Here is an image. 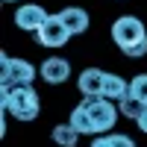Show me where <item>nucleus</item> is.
<instances>
[{
    "mask_svg": "<svg viewBox=\"0 0 147 147\" xmlns=\"http://www.w3.org/2000/svg\"><path fill=\"white\" fill-rule=\"evenodd\" d=\"M50 136H53V141H56L59 147H77V141H80V136H82V132L74 127L71 121H68V124L53 127V132H50Z\"/></svg>",
    "mask_w": 147,
    "mask_h": 147,
    "instance_id": "nucleus-11",
    "label": "nucleus"
},
{
    "mask_svg": "<svg viewBox=\"0 0 147 147\" xmlns=\"http://www.w3.org/2000/svg\"><path fill=\"white\" fill-rule=\"evenodd\" d=\"M129 94V82L118 74H106V82H103V97L112 103H121L124 97Z\"/></svg>",
    "mask_w": 147,
    "mask_h": 147,
    "instance_id": "nucleus-10",
    "label": "nucleus"
},
{
    "mask_svg": "<svg viewBox=\"0 0 147 147\" xmlns=\"http://www.w3.org/2000/svg\"><path fill=\"white\" fill-rule=\"evenodd\" d=\"M91 147H115V144H112V136H106V132H103V136H97V138L91 141Z\"/></svg>",
    "mask_w": 147,
    "mask_h": 147,
    "instance_id": "nucleus-15",
    "label": "nucleus"
},
{
    "mask_svg": "<svg viewBox=\"0 0 147 147\" xmlns=\"http://www.w3.org/2000/svg\"><path fill=\"white\" fill-rule=\"evenodd\" d=\"M59 18H62V21L68 24V30H71L74 35L85 32V30H88V24H91L88 12H85V9H80V6H65L62 12H59Z\"/></svg>",
    "mask_w": 147,
    "mask_h": 147,
    "instance_id": "nucleus-9",
    "label": "nucleus"
},
{
    "mask_svg": "<svg viewBox=\"0 0 147 147\" xmlns=\"http://www.w3.org/2000/svg\"><path fill=\"white\" fill-rule=\"evenodd\" d=\"M112 41H115L124 53H129L136 44L147 41V30H144V24H141L136 15H121V18L112 24Z\"/></svg>",
    "mask_w": 147,
    "mask_h": 147,
    "instance_id": "nucleus-3",
    "label": "nucleus"
},
{
    "mask_svg": "<svg viewBox=\"0 0 147 147\" xmlns=\"http://www.w3.org/2000/svg\"><path fill=\"white\" fill-rule=\"evenodd\" d=\"M41 80L44 82H50V85H59V82H68L71 77V65H68V59L62 56H50V59H44L41 62Z\"/></svg>",
    "mask_w": 147,
    "mask_h": 147,
    "instance_id": "nucleus-7",
    "label": "nucleus"
},
{
    "mask_svg": "<svg viewBox=\"0 0 147 147\" xmlns=\"http://www.w3.org/2000/svg\"><path fill=\"white\" fill-rule=\"evenodd\" d=\"M136 124H138V129H141L144 136H147V109H144V112L138 115V121H136Z\"/></svg>",
    "mask_w": 147,
    "mask_h": 147,
    "instance_id": "nucleus-16",
    "label": "nucleus"
},
{
    "mask_svg": "<svg viewBox=\"0 0 147 147\" xmlns=\"http://www.w3.org/2000/svg\"><path fill=\"white\" fill-rule=\"evenodd\" d=\"M121 109L106 100V97H85V100L71 112V124L77 127L82 136H103L115 127Z\"/></svg>",
    "mask_w": 147,
    "mask_h": 147,
    "instance_id": "nucleus-1",
    "label": "nucleus"
},
{
    "mask_svg": "<svg viewBox=\"0 0 147 147\" xmlns=\"http://www.w3.org/2000/svg\"><path fill=\"white\" fill-rule=\"evenodd\" d=\"M112 136V144L115 147H136V141H132L129 136H124V132H109Z\"/></svg>",
    "mask_w": 147,
    "mask_h": 147,
    "instance_id": "nucleus-14",
    "label": "nucleus"
},
{
    "mask_svg": "<svg viewBox=\"0 0 147 147\" xmlns=\"http://www.w3.org/2000/svg\"><path fill=\"white\" fill-rule=\"evenodd\" d=\"M3 3H18V0H3Z\"/></svg>",
    "mask_w": 147,
    "mask_h": 147,
    "instance_id": "nucleus-17",
    "label": "nucleus"
},
{
    "mask_svg": "<svg viewBox=\"0 0 147 147\" xmlns=\"http://www.w3.org/2000/svg\"><path fill=\"white\" fill-rule=\"evenodd\" d=\"M0 100H3V112L18 118V121H32L38 118V91L32 85H6L3 82V91H0Z\"/></svg>",
    "mask_w": 147,
    "mask_h": 147,
    "instance_id": "nucleus-2",
    "label": "nucleus"
},
{
    "mask_svg": "<svg viewBox=\"0 0 147 147\" xmlns=\"http://www.w3.org/2000/svg\"><path fill=\"white\" fill-rule=\"evenodd\" d=\"M118 109H121V115H124V118H132V121H138V115L144 112L147 106H144L141 100H136V97H132V94H127L124 100L118 103Z\"/></svg>",
    "mask_w": 147,
    "mask_h": 147,
    "instance_id": "nucleus-12",
    "label": "nucleus"
},
{
    "mask_svg": "<svg viewBox=\"0 0 147 147\" xmlns=\"http://www.w3.org/2000/svg\"><path fill=\"white\" fill-rule=\"evenodd\" d=\"M47 18H50V15H47L38 3H24L15 12V24H18V30H24V32H38Z\"/></svg>",
    "mask_w": 147,
    "mask_h": 147,
    "instance_id": "nucleus-6",
    "label": "nucleus"
},
{
    "mask_svg": "<svg viewBox=\"0 0 147 147\" xmlns=\"http://www.w3.org/2000/svg\"><path fill=\"white\" fill-rule=\"evenodd\" d=\"M0 77H3V82L6 85H32V80H35V71L32 68V62H27V59H9L6 53L0 56Z\"/></svg>",
    "mask_w": 147,
    "mask_h": 147,
    "instance_id": "nucleus-4",
    "label": "nucleus"
},
{
    "mask_svg": "<svg viewBox=\"0 0 147 147\" xmlns=\"http://www.w3.org/2000/svg\"><path fill=\"white\" fill-rule=\"evenodd\" d=\"M103 82H106V74L100 68H85L77 80V88L82 97H103Z\"/></svg>",
    "mask_w": 147,
    "mask_h": 147,
    "instance_id": "nucleus-8",
    "label": "nucleus"
},
{
    "mask_svg": "<svg viewBox=\"0 0 147 147\" xmlns=\"http://www.w3.org/2000/svg\"><path fill=\"white\" fill-rule=\"evenodd\" d=\"M129 94L147 106V74H138V77L129 80Z\"/></svg>",
    "mask_w": 147,
    "mask_h": 147,
    "instance_id": "nucleus-13",
    "label": "nucleus"
},
{
    "mask_svg": "<svg viewBox=\"0 0 147 147\" xmlns=\"http://www.w3.org/2000/svg\"><path fill=\"white\" fill-rule=\"evenodd\" d=\"M71 35H74V32L68 30V24L59 18V15H50V18L44 21V27L35 32V38H38L41 47H65Z\"/></svg>",
    "mask_w": 147,
    "mask_h": 147,
    "instance_id": "nucleus-5",
    "label": "nucleus"
}]
</instances>
